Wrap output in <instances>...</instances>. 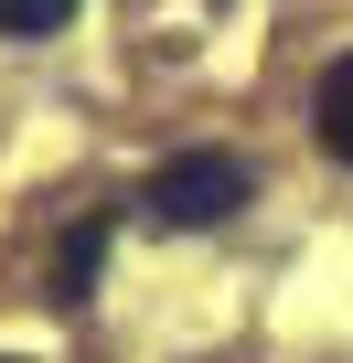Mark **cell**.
<instances>
[{
    "instance_id": "7a4b0ae2",
    "label": "cell",
    "mask_w": 353,
    "mask_h": 363,
    "mask_svg": "<svg viewBox=\"0 0 353 363\" xmlns=\"http://www.w3.org/2000/svg\"><path fill=\"white\" fill-rule=\"evenodd\" d=\"M107 235H118V225H107V214H86V225H75V235L54 246V310H86V299H97V267H107Z\"/></svg>"
},
{
    "instance_id": "277c9868",
    "label": "cell",
    "mask_w": 353,
    "mask_h": 363,
    "mask_svg": "<svg viewBox=\"0 0 353 363\" xmlns=\"http://www.w3.org/2000/svg\"><path fill=\"white\" fill-rule=\"evenodd\" d=\"M86 11V0H0V33H11V43H43V33H65Z\"/></svg>"
},
{
    "instance_id": "5b68a950",
    "label": "cell",
    "mask_w": 353,
    "mask_h": 363,
    "mask_svg": "<svg viewBox=\"0 0 353 363\" xmlns=\"http://www.w3.org/2000/svg\"><path fill=\"white\" fill-rule=\"evenodd\" d=\"M0 363H22V352H0Z\"/></svg>"
},
{
    "instance_id": "3957f363",
    "label": "cell",
    "mask_w": 353,
    "mask_h": 363,
    "mask_svg": "<svg viewBox=\"0 0 353 363\" xmlns=\"http://www.w3.org/2000/svg\"><path fill=\"white\" fill-rule=\"evenodd\" d=\"M310 128H321V150H332V160H353V54H332V65H321V86H310Z\"/></svg>"
},
{
    "instance_id": "6da1fadb",
    "label": "cell",
    "mask_w": 353,
    "mask_h": 363,
    "mask_svg": "<svg viewBox=\"0 0 353 363\" xmlns=\"http://www.w3.org/2000/svg\"><path fill=\"white\" fill-rule=\"evenodd\" d=\"M246 193H257V171H246L236 150H171V160L150 171L139 214H150L161 235H204V225H225V214H236Z\"/></svg>"
}]
</instances>
